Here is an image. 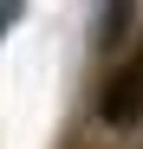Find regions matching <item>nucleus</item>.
<instances>
[{"label": "nucleus", "instance_id": "nucleus-1", "mask_svg": "<svg viewBox=\"0 0 143 149\" xmlns=\"http://www.w3.org/2000/svg\"><path fill=\"white\" fill-rule=\"evenodd\" d=\"M137 117H143V58L117 65V78H111L104 97H98V123H111V130H130Z\"/></svg>", "mask_w": 143, "mask_h": 149}, {"label": "nucleus", "instance_id": "nucleus-2", "mask_svg": "<svg viewBox=\"0 0 143 149\" xmlns=\"http://www.w3.org/2000/svg\"><path fill=\"white\" fill-rule=\"evenodd\" d=\"M13 19H20V0H0V33H7Z\"/></svg>", "mask_w": 143, "mask_h": 149}]
</instances>
